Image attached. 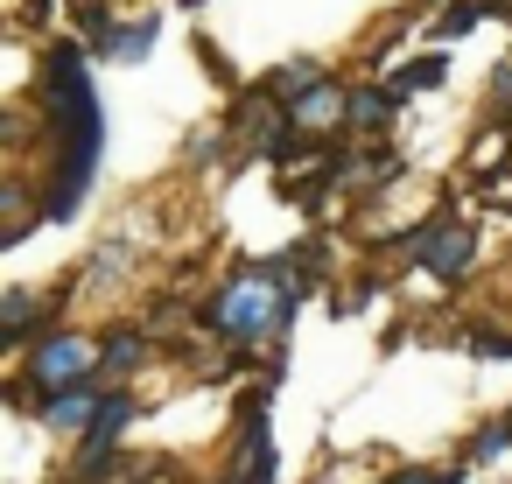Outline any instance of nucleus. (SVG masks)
I'll use <instances>...</instances> for the list:
<instances>
[{
	"mask_svg": "<svg viewBox=\"0 0 512 484\" xmlns=\"http://www.w3.org/2000/svg\"><path fill=\"white\" fill-rule=\"evenodd\" d=\"M155 29H162V22H134V29H106V57H120V64H141V57L155 50Z\"/></svg>",
	"mask_w": 512,
	"mask_h": 484,
	"instance_id": "nucleus-7",
	"label": "nucleus"
},
{
	"mask_svg": "<svg viewBox=\"0 0 512 484\" xmlns=\"http://www.w3.org/2000/svg\"><path fill=\"white\" fill-rule=\"evenodd\" d=\"M99 407H106V393H99L92 379H78V386H57V393L43 400V421H50V428H92Z\"/></svg>",
	"mask_w": 512,
	"mask_h": 484,
	"instance_id": "nucleus-5",
	"label": "nucleus"
},
{
	"mask_svg": "<svg viewBox=\"0 0 512 484\" xmlns=\"http://www.w3.org/2000/svg\"><path fill=\"white\" fill-rule=\"evenodd\" d=\"M470 351H477V358H512V337H498V330H477V337H470Z\"/></svg>",
	"mask_w": 512,
	"mask_h": 484,
	"instance_id": "nucleus-15",
	"label": "nucleus"
},
{
	"mask_svg": "<svg viewBox=\"0 0 512 484\" xmlns=\"http://www.w3.org/2000/svg\"><path fill=\"white\" fill-rule=\"evenodd\" d=\"M393 484H442V477H435V470H400Z\"/></svg>",
	"mask_w": 512,
	"mask_h": 484,
	"instance_id": "nucleus-17",
	"label": "nucleus"
},
{
	"mask_svg": "<svg viewBox=\"0 0 512 484\" xmlns=\"http://www.w3.org/2000/svg\"><path fill=\"white\" fill-rule=\"evenodd\" d=\"M211 323H218L225 337H239V344H260L274 323H288V295H281L274 281H232V288L218 295Z\"/></svg>",
	"mask_w": 512,
	"mask_h": 484,
	"instance_id": "nucleus-2",
	"label": "nucleus"
},
{
	"mask_svg": "<svg viewBox=\"0 0 512 484\" xmlns=\"http://www.w3.org/2000/svg\"><path fill=\"white\" fill-rule=\"evenodd\" d=\"M85 365H92V351H85L78 337H43V344H36V358H29V372H36V379H64V386L92 379Z\"/></svg>",
	"mask_w": 512,
	"mask_h": 484,
	"instance_id": "nucleus-4",
	"label": "nucleus"
},
{
	"mask_svg": "<svg viewBox=\"0 0 512 484\" xmlns=\"http://www.w3.org/2000/svg\"><path fill=\"white\" fill-rule=\"evenodd\" d=\"M50 127L64 134V155H57V183L43 197V218H71L92 190V169H99V148H106V113L92 99V78H85V50L57 43L50 50Z\"/></svg>",
	"mask_w": 512,
	"mask_h": 484,
	"instance_id": "nucleus-1",
	"label": "nucleus"
},
{
	"mask_svg": "<svg viewBox=\"0 0 512 484\" xmlns=\"http://www.w3.org/2000/svg\"><path fill=\"white\" fill-rule=\"evenodd\" d=\"M351 120H358V127H386V120H393V92H379V85L358 92V99H351Z\"/></svg>",
	"mask_w": 512,
	"mask_h": 484,
	"instance_id": "nucleus-11",
	"label": "nucleus"
},
{
	"mask_svg": "<svg viewBox=\"0 0 512 484\" xmlns=\"http://www.w3.org/2000/svg\"><path fill=\"white\" fill-rule=\"evenodd\" d=\"M337 106H344V99H337V85H316V92H302V99L288 106V120H295V127H323Z\"/></svg>",
	"mask_w": 512,
	"mask_h": 484,
	"instance_id": "nucleus-8",
	"label": "nucleus"
},
{
	"mask_svg": "<svg viewBox=\"0 0 512 484\" xmlns=\"http://www.w3.org/2000/svg\"><path fill=\"white\" fill-rule=\"evenodd\" d=\"M36 316V302L29 295H8V309H0V330H8V337H22V323Z\"/></svg>",
	"mask_w": 512,
	"mask_h": 484,
	"instance_id": "nucleus-14",
	"label": "nucleus"
},
{
	"mask_svg": "<svg viewBox=\"0 0 512 484\" xmlns=\"http://www.w3.org/2000/svg\"><path fill=\"white\" fill-rule=\"evenodd\" d=\"M484 15H498V0H470V8H449V15L435 22V36H442V43H456V36H470Z\"/></svg>",
	"mask_w": 512,
	"mask_h": 484,
	"instance_id": "nucleus-9",
	"label": "nucleus"
},
{
	"mask_svg": "<svg viewBox=\"0 0 512 484\" xmlns=\"http://www.w3.org/2000/svg\"><path fill=\"white\" fill-rule=\"evenodd\" d=\"M442 71H449V57H421V64H407V71L393 78V99H407V92H428V85H442Z\"/></svg>",
	"mask_w": 512,
	"mask_h": 484,
	"instance_id": "nucleus-10",
	"label": "nucleus"
},
{
	"mask_svg": "<svg viewBox=\"0 0 512 484\" xmlns=\"http://www.w3.org/2000/svg\"><path fill=\"white\" fill-rule=\"evenodd\" d=\"M141 365V337H120V344H106V372H134Z\"/></svg>",
	"mask_w": 512,
	"mask_h": 484,
	"instance_id": "nucleus-13",
	"label": "nucleus"
},
{
	"mask_svg": "<svg viewBox=\"0 0 512 484\" xmlns=\"http://www.w3.org/2000/svg\"><path fill=\"white\" fill-rule=\"evenodd\" d=\"M505 428H512V421H505Z\"/></svg>",
	"mask_w": 512,
	"mask_h": 484,
	"instance_id": "nucleus-18",
	"label": "nucleus"
},
{
	"mask_svg": "<svg viewBox=\"0 0 512 484\" xmlns=\"http://www.w3.org/2000/svg\"><path fill=\"white\" fill-rule=\"evenodd\" d=\"M239 484H274V442L260 428V400H246V442H239Z\"/></svg>",
	"mask_w": 512,
	"mask_h": 484,
	"instance_id": "nucleus-6",
	"label": "nucleus"
},
{
	"mask_svg": "<svg viewBox=\"0 0 512 484\" xmlns=\"http://www.w3.org/2000/svg\"><path fill=\"white\" fill-rule=\"evenodd\" d=\"M407 246L421 253V267H428L435 281H456V274L470 267V253H477V232H470V225H442V218H435V225H421Z\"/></svg>",
	"mask_w": 512,
	"mask_h": 484,
	"instance_id": "nucleus-3",
	"label": "nucleus"
},
{
	"mask_svg": "<svg viewBox=\"0 0 512 484\" xmlns=\"http://www.w3.org/2000/svg\"><path fill=\"white\" fill-rule=\"evenodd\" d=\"M505 442H512V428H484V435H477V456L491 463V456H505Z\"/></svg>",
	"mask_w": 512,
	"mask_h": 484,
	"instance_id": "nucleus-16",
	"label": "nucleus"
},
{
	"mask_svg": "<svg viewBox=\"0 0 512 484\" xmlns=\"http://www.w3.org/2000/svg\"><path fill=\"white\" fill-rule=\"evenodd\" d=\"M127 414H134V400H127V393H106V407H99V421H92V435H85V442H113Z\"/></svg>",
	"mask_w": 512,
	"mask_h": 484,
	"instance_id": "nucleus-12",
	"label": "nucleus"
}]
</instances>
